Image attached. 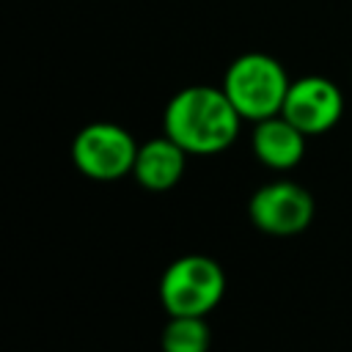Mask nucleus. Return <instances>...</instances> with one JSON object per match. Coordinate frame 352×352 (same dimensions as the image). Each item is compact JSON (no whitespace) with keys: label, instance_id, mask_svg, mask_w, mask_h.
<instances>
[{"label":"nucleus","instance_id":"nucleus-6","mask_svg":"<svg viewBox=\"0 0 352 352\" xmlns=\"http://www.w3.org/2000/svg\"><path fill=\"white\" fill-rule=\"evenodd\" d=\"M280 113L308 138L324 135L344 116V94L333 80H327L322 74L297 77L289 85Z\"/></svg>","mask_w":352,"mask_h":352},{"label":"nucleus","instance_id":"nucleus-5","mask_svg":"<svg viewBox=\"0 0 352 352\" xmlns=\"http://www.w3.org/2000/svg\"><path fill=\"white\" fill-rule=\"evenodd\" d=\"M314 195L289 179L261 184L248 201L250 223L270 236H294L305 231L314 220Z\"/></svg>","mask_w":352,"mask_h":352},{"label":"nucleus","instance_id":"nucleus-3","mask_svg":"<svg viewBox=\"0 0 352 352\" xmlns=\"http://www.w3.org/2000/svg\"><path fill=\"white\" fill-rule=\"evenodd\" d=\"M226 294L223 267L204 253L173 258L160 278V302L168 316H206Z\"/></svg>","mask_w":352,"mask_h":352},{"label":"nucleus","instance_id":"nucleus-1","mask_svg":"<svg viewBox=\"0 0 352 352\" xmlns=\"http://www.w3.org/2000/svg\"><path fill=\"white\" fill-rule=\"evenodd\" d=\"M242 126V116L223 85H187L176 91L162 113V132L187 154L209 157L226 151Z\"/></svg>","mask_w":352,"mask_h":352},{"label":"nucleus","instance_id":"nucleus-4","mask_svg":"<svg viewBox=\"0 0 352 352\" xmlns=\"http://www.w3.org/2000/svg\"><path fill=\"white\" fill-rule=\"evenodd\" d=\"M140 143L113 121L85 124L72 140V162L91 182H118L132 176Z\"/></svg>","mask_w":352,"mask_h":352},{"label":"nucleus","instance_id":"nucleus-2","mask_svg":"<svg viewBox=\"0 0 352 352\" xmlns=\"http://www.w3.org/2000/svg\"><path fill=\"white\" fill-rule=\"evenodd\" d=\"M289 74L283 63L267 52H245L231 60L223 74V91L242 116V121H264L283 110L289 94Z\"/></svg>","mask_w":352,"mask_h":352},{"label":"nucleus","instance_id":"nucleus-8","mask_svg":"<svg viewBox=\"0 0 352 352\" xmlns=\"http://www.w3.org/2000/svg\"><path fill=\"white\" fill-rule=\"evenodd\" d=\"M187 157L190 154L162 132L160 138L140 143L132 176L140 187H146L151 192H165V190L176 187L179 179L184 176Z\"/></svg>","mask_w":352,"mask_h":352},{"label":"nucleus","instance_id":"nucleus-7","mask_svg":"<svg viewBox=\"0 0 352 352\" xmlns=\"http://www.w3.org/2000/svg\"><path fill=\"white\" fill-rule=\"evenodd\" d=\"M305 140H308V135L300 132L283 113H278L264 121H256L253 135H250V148H253V157L264 168L283 173L302 162Z\"/></svg>","mask_w":352,"mask_h":352},{"label":"nucleus","instance_id":"nucleus-9","mask_svg":"<svg viewBox=\"0 0 352 352\" xmlns=\"http://www.w3.org/2000/svg\"><path fill=\"white\" fill-rule=\"evenodd\" d=\"M212 333L206 316H168L162 327V352H209Z\"/></svg>","mask_w":352,"mask_h":352}]
</instances>
